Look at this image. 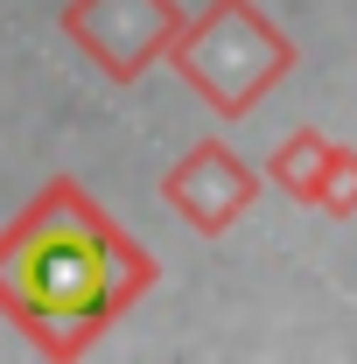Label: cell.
Returning a JSON list of instances; mask_svg holds the SVG:
<instances>
[{
    "label": "cell",
    "mask_w": 357,
    "mask_h": 364,
    "mask_svg": "<svg viewBox=\"0 0 357 364\" xmlns=\"http://www.w3.org/2000/svg\"><path fill=\"white\" fill-rule=\"evenodd\" d=\"M70 36H78L112 77H134L169 36H182V14L169 0H78V7H70Z\"/></svg>",
    "instance_id": "cell-3"
},
{
    "label": "cell",
    "mask_w": 357,
    "mask_h": 364,
    "mask_svg": "<svg viewBox=\"0 0 357 364\" xmlns=\"http://www.w3.org/2000/svg\"><path fill=\"white\" fill-rule=\"evenodd\" d=\"M140 245H127L70 182L49 189L0 238V309L49 350H78L98 322H112L140 294Z\"/></svg>",
    "instance_id": "cell-1"
},
{
    "label": "cell",
    "mask_w": 357,
    "mask_h": 364,
    "mask_svg": "<svg viewBox=\"0 0 357 364\" xmlns=\"http://www.w3.org/2000/svg\"><path fill=\"white\" fill-rule=\"evenodd\" d=\"M169 196H176L203 231H224L245 203H252V176H245L224 147H196L176 176H169Z\"/></svg>",
    "instance_id": "cell-4"
},
{
    "label": "cell",
    "mask_w": 357,
    "mask_h": 364,
    "mask_svg": "<svg viewBox=\"0 0 357 364\" xmlns=\"http://www.w3.org/2000/svg\"><path fill=\"white\" fill-rule=\"evenodd\" d=\"M176 63L189 70V85L203 91L218 112H245V105L294 63V49L280 43L245 0H218V7L176 43Z\"/></svg>",
    "instance_id": "cell-2"
}]
</instances>
